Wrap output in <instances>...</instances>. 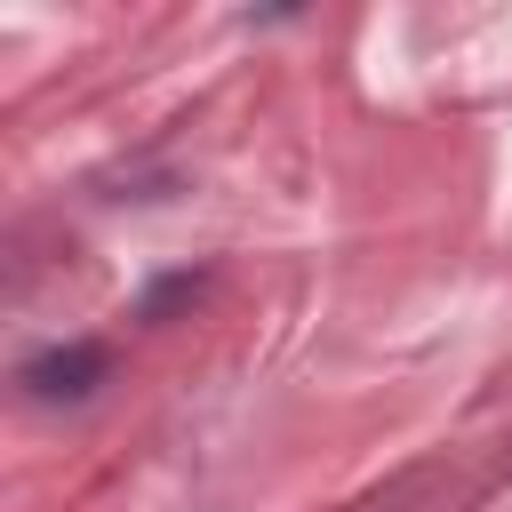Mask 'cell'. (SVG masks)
Listing matches in <instances>:
<instances>
[{
	"mask_svg": "<svg viewBox=\"0 0 512 512\" xmlns=\"http://www.w3.org/2000/svg\"><path fill=\"white\" fill-rule=\"evenodd\" d=\"M24 384H32L40 400H88V392L104 384V352H96V344H64V352H40V360L24 368Z\"/></svg>",
	"mask_w": 512,
	"mask_h": 512,
	"instance_id": "1",
	"label": "cell"
}]
</instances>
